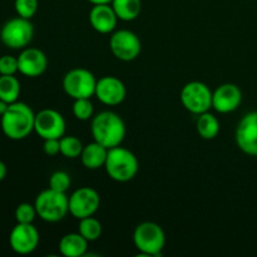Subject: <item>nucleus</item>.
Instances as JSON below:
<instances>
[{"label":"nucleus","mask_w":257,"mask_h":257,"mask_svg":"<svg viewBox=\"0 0 257 257\" xmlns=\"http://www.w3.org/2000/svg\"><path fill=\"white\" fill-rule=\"evenodd\" d=\"M196 130L203 140H213L220 133V120L212 113L205 112L198 115Z\"/></svg>","instance_id":"21"},{"label":"nucleus","mask_w":257,"mask_h":257,"mask_svg":"<svg viewBox=\"0 0 257 257\" xmlns=\"http://www.w3.org/2000/svg\"><path fill=\"white\" fill-rule=\"evenodd\" d=\"M34 206L38 216L43 221L55 223L69 213V197L67 193L48 188L37 196Z\"/></svg>","instance_id":"4"},{"label":"nucleus","mask_w":257,"mask_h":257,"mask_svg":"<svg viewBox=\"0 0 257 257\" xmlns=\"http://www.w3.org/2000/svg\"><path fill=\"white\" fill-rule=\"evenodd\" d=\"M180 99L185 109L200 115L212 108V90L205 83L193 80L183 85Z\"/></svg>","instance_id":"7"},{"label":"nucleus","mask_w":257,"mask_h":257,"mask_svg":"<svg viewBox=\"0 0 257 257\" xmlns=\"http://www.w3.org/2000/svg\"><path fill=\"white\" fill-rule=\"evenodd\" d=\"M14 216H15V221H17V223H33L34 222L35 217L38 216V213H37V210H35L34 205L28 202H23L17 206Z\"/></svg>","instance_id":"26"},{"label":"nucleus","mask_w":257,"mask_h":257,"mask_svg":"<svg viewBox=\"0 0 257 257\" xmlns=\"http://www.w3.org/2000/svg\"><path fill=\"white\" fill-rule=\"evenodd\" d=\"M95 97L104 105H118L125 99L127 89L119 78L114 75H104L97 80L95 85Z\"/></svg>","instance_id":"14"},{"label":"nucleus","mask_w":257,"mask_h":257,"mask_svg":"<svg viewBox=\"0 0 257 257\" xmlns=\"http://www.w3.org/2000/svg\"><path fill=\"white\" fill-rule=\"evenodd\" d=\"M242 102V92L233 83H225L212 92V108L221 114L235 112Z\"/></svg>","instance_id":"16"},{"label":"nucleus","mask_w":257,"mask_h":257,"mask_svg":"<svg viewBox=\"0 0 257 257\" xmlns=\"http://www.w3.org/2000/svg\"><path fill=\"white\" fill-rule=\"evenodd\" d=\"M39 231L33 223H17L10 231L9 245L18 255H29L39 245Z\"/></svg>","instance_id":"12"},{"label":"nucleus","mask_w":257,"mask_h":257,"mask_svg":"<svg viewBox=\"0 0 257 257\" xmlns=\"http://www.w3.org/2000/svg\"><path fill=\"white\" fill-rule=\"evenodd\" d=\"M72 110L78 120H89L93 118L94 107L90 98H80V99H74Z\"/></svg>","instance_id":"25"},{"label":"nucleus","mask_w":257,"mask_h":257,"mask_svg":"<svg viewBox=\"0 0 257 257\" xmlns=\"http://www.w3.org/2000/svg\"><path fill=\"white\" fill-rule=\"evenodd\" d=\"M88 2L93 5H99V4H110L112 0H88Z\"/></svg>","instance_id":"33"},{"label":"nucleus","mask_w":257,"mask_h":257,"mask_svg":"<svg viewBox=\"0 0 257 257\" xmlns=\"http://www.w3.org/2000/svg\"><path fill=\"white\" fill-rule=\"evenodd\" d=\"M118 19L123 22H132L137 19L142 10L141 0H112L110 3Z\"/></svg>","instance_id":"20"},{"label":"nucleus","mask_w":257,"mask_h":257,"mask_svg":"<svg viewBox=\"0 0 257 257\" xmlns=\"http://www.w3.org/2000/svg\"><path fill=\"white\" fill-rule=\"evenodd\" d=\"M105 172L115 182L125 183L132 181L140 170V162L132 151L117 146L108 150Z\"/></svg>","instance_id":"3"},{"label":"nucleus","mask_w":257,"mask_h":257,"mask_svg":"<svg viewBox=\"0 0 257 257\" xmlns=\"http://www.w3.org/2000/svg\"><path fill=\"white\" fill-rule=\"evenodd\" d=\"M8 107H9V103H7V102H4V100L0 99V117H2L5 112H7Z\"/></svg>","instance_id":"32"},{"label":"nucleus","mask_w":257,"mask_h":257,"mask_svg":"<svg viewBox=\"0 0 257 257\" xmlns=\"http://www.w3.org/2000/svg\"><path fill=\"white\" fill-rule=\"evenodd\" d=\"M38 8H39L38 0H15L14 2V9L18 17L25 18V19H32L37 14Z\"/></svg>","instance_id":"27"},{"label":"nucleus","mask_w":257,"mask_h":257,"mask_svg":"<svg viewBox=\"0 0 257 257\" xmlns=\"http://www.w3.org/2000/svg\"><path fill=\"white\" fill-rule=\"evenodd\" d=\"M60 138H50V140H44V145H43V150H44L45 155L54 157L58 153H60Z\"/></svg>","instance_id":"30"},{"label":"nucleus","mask_w":257,"mask_h":257,"mask_svg":"<svg viewBox=\"0 0 257 257\" xmlns=\"http://www.w3.org/2000/svg\"><path fill=\"white\" fill-rule=\"evenodd\" d=\"M34 37V27L30 19L17 17L8 20L0 29V40L9 49H24Z\"/></svg>","instance_id":"6"},{"label":"nucleus","mask_w":257,"mask_h":257,"mask_svg":"<svg viewBox=\"0 0 257 257\" xmlns=\"http://www.w3.org/2000/svg\"><path fill=\"white\" fill-rule=\"evenodd\" d=\"M58 248L65 257H82L87 253L88 241L79 232L67 233L60 238Z\"/></svg>","instance_id":"19"},{"label":"nucleus","mask_w":257,"mask_h":257,"mask_svg":"<svg viewBox=\"0 0 257 257\" xmlns=\"http://www.w3.org/2000/svg\"><path fill=\"white\" fill-rule=\"evenodd\" d=\"M93 141L100 143L108 150L122 145L125 137L124 120L112 110H103L93 115L90 122Z\"/></svg>","instance_id":"2"},{"label":"nucleus","mask_w":257,"mask_h":257,"mask_svg":"<svg viewBox=\"0 0 257 257\" xmlns=\"http://www.w3.org/2000/svg\"><path fill=\"white\" fill-rule=\"evenodd\" d=\"M97 80L94 74L85 68L70 69L63 78V89L73 99L90 98L95 94Z\"/></svg>","instance_id":"8"},{"label":"nucleus","mask_w":257,"mask_h":257,"mask_svg":"<svg viewBox=\"0 0 257 257\" xmlns=\"http://www.w3.org/2000/svg\"><path fill=\"white\" fill-rule=\"evenodd\" d=\"M78 232H79L88 242H93V241H97L98 238L102 236V223L99 222V220L93 217V216L82 218V220H79Z\"/></svg>","instance_id":"23"},{"label":"nucleus","mask_w":257,"mask_h":257,"mask_svg":"<svg viewBox=\"0 0 257 257\" xmlns=\"http://www.w3.org/2000/svg\"><path fill=\"white\" fill-rule=\"evenodd\" d=\"M118 17L110 4L93 5L89 12V23L95 32L100 34H109L114 32Z\"/></svg>","instance_id":"17"},{"label":"nucleus","mask_w":257,"mask_h":257,"mask_svg":"<svg viewBox=\"0 0 257 257\" xmlns=\"http://www.w3.org/2000/svg\"><path fill=\"white\" fill-rule=\"evenodd\" d=\"M7 173H8L7 165H5V163L0 160V182L5 180V177H7Z\"/></svg>","instance_id":"31"},{"label":"nucleus","mask_w":257,"mask_h":257,"mask_svg":"<svg viewBox=\"0 0 257 257\" xmlns=\"http://www.w3.org/2000/svg\"><path fill=\"white\" fill-rule=\"evenodd\" d=\"M99 206V193L92 187H80L69 196V213L77 220L94 216Z\"/></svg>","instance_id":"10"},{"label":"nucleus","mask_w":257,"mask_h":257,"mask_svg":"<svg viewBox=\"0 0 257 257\" xmlns=\"http://www.w3.org/2000/svg\"><path fill=\"white\" fill-rule=\"evenodd\" d=\"M34 132L42 140L62 138L65 135V119L58 110L45 108L35 113Z\"/></svg>","instance_id":"11"},{"label":"nucleus","mask_w":257,"mask_h":257,"mask_svg":"<svg viewBox=\"0 0 257 257\" xmlns=\"http://www.w3.org/2000/svg\"><path fill=\"white\" fill-rule=\"evenodd\" d=\"M18 72V57L9 54L0 57V75H15Z\"/></svg>","instance_id":"29"},{"label":"nucleus","mask_w":257,"mask_h":257,"mask_svg":"<svg viewBox=\"0 0 257 257\" xmlns=\"http://www.w3.org/2000/svg\"><path fill=\"white\" fill-rule=\"evenodd\" d=\"M20 90V82L15 75H0V99L9 104L17 102Z\"/></svg>","instance_id":"22"},{"label":"nucleus","mask_w":257,"mask_h":257,"mask_svg":"<svg viewBox=\"0 0 257 257\" xmlns=\"http://www.w3.org/2000/svg\"><path fill=\"white\" fill-rule=\"evenodd\" d=\"M18 68L20 74L28 78H37L44 74L48 68V58L43 50L27 47L18 55Z\"/></svg>","instance_id":"15"},{"label":"nucleus","mask_w":257,"mask_h":257,"mask_svg":"<svg viewBox=\"0 0 257 257\" xmlns=\"http://www.w3.org/2000/svg\"><path fill=\"white\" fill-rule=\"evenodd\" d=\"M108 148L102 146L100 143L93 141L92 143H88L83 147L80 161L82 165L87 170H98L100 167H104L105 161H107Z\"/></svg>","instance_id":"18"},{"label":"nucleus","mask_w":257,"mask_h":257,"mask_svg":"<svg viewBox=\"0 0 257 257\" xmlns=\"http://www.w3.org/2000/svg\"><path fill=\"white\" fill-rule=\"evenodd\" d=\"M60 142V155L64 156L65 158H70V160H74V158L80 157L83 151V143L80 142L79 138H77L75 136H63L59 140Z\"/></svg>","instance_id":"24"},{"label":"nucleus","mask_w":257,"mask_h":257,"mask_svg":"<svg viewBox=\"0 0 257 257\" xmlns=\"http://www.w3.org/2000/svg\"><path fill=\"white\" fill-rule=\"evenodd\" d=\"M235 141L245 155L257 157V110L241 118L236 127Z\"/></svg>","instance_id":"13"},{"label":"nucleus","mask_w":257,"mask_h":257,"mask_svg":"<svg viewBox=\"0 0 257 257\" xmlns=\"http://www.w3.org/2000/svg\"><path fill=\"white\" fill-rule=\"evenodd\" d=\"M109 48L112 54L122 62L137 59L142 50L140 37L132 30L119 29L110 35Z\"/></svg>","instance_id":"9"},{"label":"nucleus","mask_w":257,"mask_h":257,"mask_svg":"<svg viewBox=\"0 0 257 257\" xmlns=\"http://www.w3.org/2000/svg\"><path fill=\"white\" fill-rule=\"evenodd\" d=\"M133 242L142 255L161 256L166 245V233L158 223L146 221L135 228Z\"/></svg>","instance_id":"5"},{"label":"nucleus","mask_w":257,"mask_h":257,"mask_svg":"<svg viewBox=\"0 0 257 257\" xmlns=\"http://www.w3.org/2000/svg\"><path fill=\"white\" fill-rule=\"evenodd\" d=\"M70 183H72V180L64 171H55L49 178V188L58 191V192L67 193L70 187Z\"/></svg>","instance_id":"28"},{"label":"nucleus","mask_w":257,"mask_h":257,"mask_svg":"<svg viewBox=\"0 0 257 257\" xmlns=\"http://www.w3.org/2000/svg\"><path fill=\"white\" fill-rule=\"evenodd\" d=\"M35 113L27 104L17 100L10 103L7 112L0 117L2 131L9 140L22 141L34 132Z\"/></svg>","instance_id":"1"}]
</instances>
